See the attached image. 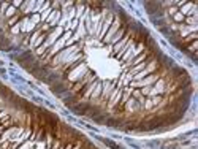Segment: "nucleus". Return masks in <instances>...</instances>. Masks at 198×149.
<instances>
[{
    "label": "nucleus",
    "mask_w": 198,
    "mask_h": 149,
    "mask_svg": "<svg viewBox=\"0 0 198 149\" xmlns=\"http://www.w3.org/2000/svg\"><path fill=\"white\" fill-rule=\"evenodd\" d=\"M112 21H114V16H112V13H108V14H105V11H103L101 29H100V32H98V35H97L100 40H103V36H105V35H106V32L109 30V27H111Z\"/></svg>",
    "instance_id": "f257e3e1"
},
{
    "label": "nucleus",
    "mask_w": 198,
    "mask_h": 149,
    "mask_svg": "<svg viewBox=\"0 0 198 149\" xmlns=\"http://www.w3.org/2000/svg\"><path fill=\"white\" fill-rule=\"evenodd\" d=\"M122 24H120V21L119 19H114V21H112V24H111V27H109V30L106 32V35L105 36H103V43H105V44H109V40L112 38V36H114V33L119 30V27H120Z\"/></svg>",
    "instance_id": "f03ea898"
},
{
    "label": "nucleus",
    "mask_w": 198,
    "mask_h": 149,
    "mask_svg": "<svg viewBox=\"0 0 198 149\" xmlns=\"http://www.w3.org/2000/svg\"><path fill=\"white\" fill-rule=\"evenodd\" d=\"M79 101H81V97L74 94L73 97H67V98H63V105H65V106H68V108H73L74 105H78Z\"/></svg>",
    "instance_id": "7ed1b4c3"
},
{
    "label": "nucleus",
    "mask_w": 198,
    "mask_h": 149,
    "mask_svg": "<svg viewBox=\"0 0 198 149\" xmlns=\"http://www.w3.org/2000/svg\"><path fill=\"white\" fill-rule=\"evenodd\" d=\"M0 95H2V97H8V95H13V92L10 90V87H8V86H5V84L0 82Z\"/></svg>",
    "instance_id": "20e7f679"
},
{
    "label": "nucleus",
    "mask_w": 198,
    "mask_h": 149,
    "mask_svg": "<svg viewBox=\"0 0 198 149\" xmlns=\"http://www.w3.org/2000/svg\"><path fill=\"white\" fill-rule=\"evenodd\" d=\"M17 11H19V10H16L14 6H11V5H10V6H8V10L5 11V16L8 17V19H10V17H13V16H16V14H17Z\"/></svg>",
    "instance_id": "39448f33"
},
{
    "label": "nucleus",
    "mask_w": 198,
    "mask_h": 149,
    "mask_svg": "<svg viewBox=\"0 0 198 149\" xmlns=\"http://www.w3.org/2000/svg\"><path fill=\"white\" fill-rule=\"evenodd\" d=\"M184 19H185V16H182L179 11H176V13L173 14V21H174V22H179V24H181V22H184Z\"/></svg>",
    "instance_id": "423d86ee"
},
{
    "label": "nucleus",
    "mask_w": 198,
    "mask_h": 149,
    "mask_svg": "<svg viewBox=\"0 0 198 149\" xmlns=\"http://www.w3.org/2000/svg\"><path fill=\"white\" fill-rule=\"evenodd\" d=\"M103 143H105L106 146H109V147H112V149H120V146H119V144H116V143L109 141V139H103Z\"/></svg>",
    "instance_id": "0eeeda50"
},
{
    "label": "nucleus",
    "mask_w": 198,
    "mask_h": 149,
    "mask_svg": "<svg viewBox=\"0 0 198 149\" xmlns=\"http://www.w3.org/2000/svg\"><path fill=\"white\" fill-rule=\"evenodd\" d=\"M22 3H24V2H19V0H14V2H11V6H14L16 10H17L19 6H22Z\"/></svg>",
    "instance_id": "6e6552de"
},
{
    "label": "nucleus",
    "mask_w": 198,
    "mask_h": 149,
    "mask_svg": "<svg viewBox=\"0 0 198 149\" xmlns=\"http://www.w3.org/2000/svg\"><path fill=\"white\" fill-rule=\"evenodd\" d=\"M78 22H79L78 19H74V21L70 24V29H71V30H74V29H76V25H78Z\"/></svg>",
    "instance_id": "1a4fd4ad"
},
{
    "label": "nucleus",
    "mask_w": 198,
    "mask_h": 149,
    "mask_svg": "<svg viewBox=\"0 0 198 149\" xmlns=\"http://www.w3.org/2000/svg\"><path fill=\"white\" fill-rule=\"evenodd\" d=\"M19 29H21L19 25H14V27H11V32L13 33H17V32H19Z\"/></svg>",
    "instance_id": "9d476101"
}]
</instances>
